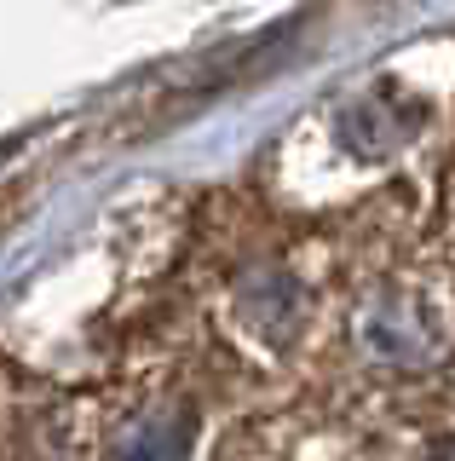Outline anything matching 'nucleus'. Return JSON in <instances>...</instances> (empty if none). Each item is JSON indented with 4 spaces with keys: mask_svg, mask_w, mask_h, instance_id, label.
Returning a JSON list of instances; mask_svg holds the SVG:
<instances>
[{
    "mask_svg": "<svg viewBox=\"0 0 455 461\" xmlns=\"http://www.w3.org/2000/svg\"><path fill=\"white\" fill-rule=\"evenodd\" d=\"M426 461H455V450H438V456H426Z\"/></svg>",
    "mask_w": 455,
    "mask_h": 461,
    "instance_id": "1",
    "label": "nucleus"
}]
</instances>
